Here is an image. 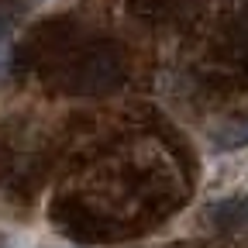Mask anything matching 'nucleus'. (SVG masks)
<instances>
[{"label":"nucleus","mask_w":248,"mask_h":248,"mask_svg":"<svg viewBox=\"0 0 248 248\" xmlns=\"http://www.w3.org/2000/svg\"><path fill=\"white\" fill-rule=\"evenodd\" d=\"M128 62H124L117 45H90L83 48L66 69V86L83 97H100L124 83Z\"/></svg>","instance_id":"obj_1"},{"label":"nucleus","mask_w":248,"mask_h":248,"mask_svg":"<svg viewBox=\"0 0 248 248\" xmlns=\"http://www.w3.org/2000/svg\"><path fill=\"white\" fill-rule=\"evenodd\" d=\"M210 221L221 231H248V197H228L210 207Z\"/></svg>","instance_id":"obj_2"},{"label":"nucleus","mask_w":248,"mask_h":248,"mask_svg":"<svg viewBox=\"0 0 248 248\" xmlns=\"http://www.w3.org/2000/svg\"><path fill=\"white\" fill-rule=\"evenodd\" d=\"M7 35H11V21L0 14V79L7 73Z\"/></svg>","instance_id":"obj_3"},{"label":"nucleus","mask_w":248,"mask_h":248,"mask_svg":"<svg viewBox=\"0 0 248 248\" xmlns=\"http://www.w3.org/2000/svg\"><path fill=\"white\" fill-rule=\"evenodd\" d=\"M172 4H176V0H141L138 11H145V14H152V11H155V14H166Z\"/></svg>","instance_id":"obj_4"}]
</instances>
